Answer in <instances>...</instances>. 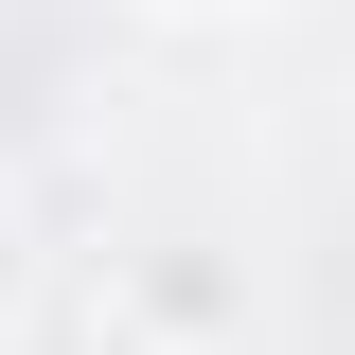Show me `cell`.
Returning <instances> with one entry per match:
<instances>
[{"mask_svg":"<svg viewBox=\"0 0 355 355\" xmlns=\"http://www.w3.org/2000/svg\"><path fill=\"white\" fill-rule=\"evenodd\" d=\"M125 320H160V338H231V320H249V302H231V266L196 249V231H160V249L125 266Z\"/></svg>","mask_w":355,"mask_h":355,"instance_id":"cell-1","label":"cell"},{"mask_svg":"<svg viewBox=\"0 0 355 355\" xmlns=\"http://www.w3.org/2000/svg\"><path fill=\"white\" fill-rule=\"evenodd\" d=\"M0 320H18V214H0Z\"/></svg>","mask_w":355,"mask_h":355,"instance_id":"cell-2","label":"cell"},{"mask_svg":"<svg viewBox=\"0 0 355 355\" xmlns=\"http://www.w3.org/2000/svg\"><path fill=\"white\" fill-rule=\"evenodd\" d=\"M160 18H231V0H160Z\"/></svg>","mask_w":355,"mask_h":355,"instance_id":"cell-3","label":"cell"}]
</instances>
